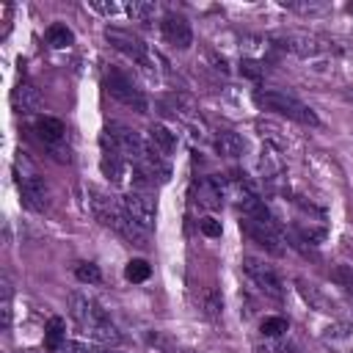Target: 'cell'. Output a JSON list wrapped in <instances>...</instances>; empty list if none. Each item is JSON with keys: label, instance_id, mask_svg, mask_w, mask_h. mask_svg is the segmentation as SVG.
<instances>
[{"label": "cell", "instance_id": "33", "mask_svg": "<svg viewBox=\"0 0 353 353\" xmlns=\"http://www.w3.org/2000/svg\"><path fill=\"white\" fill-rule=\"evenodd\" d=\"M345 99H347V102L353 105V88H347V91H345Z\"/></svg>", "mask_w": 353, "mask_h": 353}, {"label": "cell", "instance_id": "13", "mask_svg": "<svg viewBox=\"0 0 353 353\" xmlns=\"http://www.w3.org/2000/svg\"><path fill=\"white\" fill-rule=\"evenodd\" d=\"M223 199H226L223 182L215 179V176H201V179L196 182V188H193V201H196V207H201V210H218V207L223 204Z\"/></svg>", "mask_w": 353, "mask_h": 353}, {"label": "cell", "instance_id": "17", "mask_svg": "<svg viewBox=\"0 0 353 353\" xmlns=\"http://www.w3.org/2000/svg\"><path fill=\"white\" fill-rule=\"evenodd\" d=\"M11 102H14V108L19 113H36L41 108V94H39V88L33 83L22 80V83H17V88L11 94Z\"/></svg>", "mask_w": 353, "mask_h": 353}, {"label": "cell", "instance_id": "1", "mask_svg": "<svg viewBox=\"0 0 353 353\" xmlns=\"http://www.w3.org/2000/svg\"><path fill=\"white\" fill-rule=\"evenodd\" d=\"M69 312H72L74 323L80 325V331H83L88 339L102 342V345H119V342H121V334H119V328L110 323L108 312H105L97 301H91L88 295H77V292H74V295L69 298Z\"/></svg>", "mask_w": 353, "mask_h": 353}, {"label": "cell", "instance_id": "25", "mask_svg": "<svg viewBox=\"0 0 353 353\" xmlns=\"http://www.w3.org/2000/svg\"><path fill=\"white\" fill-rule=\"evenodd\" d=\"M149 273H152V268H149V262H146V259H130V262H127V268H124L127 281H146V279H149Z\"/></svg>", "mask_w": 353, "mask_h": 353}, {"label": "cell", "instance_id": "10", "mask_svg": "<svg viewBox=\"0 0 353 353\" xmlns=\"http://www.w3.org/2000/svg\"><path fill=\"white\" fill-rule=\"evenodd\" d=\"M121 204L127 210V215L143 229V232H152L154 229V221H157V207H154V199L141 193V190H130L121 196Z\"/></svg>", "mask_w": 353, "mask_h": 353}, {"label": "cell", "instance_id": "4", "mask_svg": "<svg viewBox=\"0 0 353 353\" xmlns=\"http://www.w3.org/2000/svg\"><path fill=\"white\" fill-rule=\"evenodd\" d=\"M17 185H19L22 204L28 210L44 212L50 207V188H47V182L39 176V171L33 168V163L25 154L17 157Z\"/></svg>", "mask_w": 353, "mask_h": 353}, {"label": "cell", "instance_id": "6", "mask_svg": "<svg viewBox=\"0 0 353 353\" xmlns=\"http://www.w3.org/2000/svg\"><path fill=\"white\" fill-rule=\"evenodd\" d=\"M105 91H108L116 102L132 108L135 113H146V110H149V99H146L143 91L132 83V77H127L121 69H108V72H105Z\"/></svg>", "mask_w": 353, "mask_h": 353}, {"label": "cell", "instance_id": "3", "mask_svg": "<svg viewBox=\"0 0 353 353\" xmlns=\"http://www.w3.org/2000/svg\"><path fill=\"white\" fill-rule=\"evenodd\" d=\"M254 102L262 110H273V113L287 116V119H292L298 124H306V127H317L320 124L317 113L306 102H301L298 97H292L287 91H279V88H256L254 91Z\"/></svg>", "mask_w": 353, "mask_h": 353}, {"label": "cell", "instance_id": "23", "mask_svg": "<svg viewBox=\"0 0 353 353\" xmlns=\"http://www.w3.org/2000/svg\"><path fill=\"white\" fill-rule=\"evenodd\" d=\"M11 298H14L11 281H8V276H3V284H0V312H3V328L6 331L11 328Z\"/></svg>", "mask_w": 353, "mask_h": 353}, {"label": "cell", "instance_id": "5", "mask_svg": "<svg viewBox=\"0 0 353 353\" xmlns=\"http://www.w3.org/2000/svg\"><path fill=\"white\" fill-rule=\"evenodd\" d=\"M102 143H105V149L119 152V154L127 157L130 163H138V160L149 152V141H143L135 130H130V127H124V124H119V121H110V124L105 127Z\"/></svg>", "mask_w": 353, "mask_h": 353}, {"label": "cell", "instance_id": "15", "mask_svg": "<svg viewBox=\"0 0 353 353\" xmlns=\"http://www.w3.org/2000/svg\"><path fill=\"white\" fill-rule=\"evenodd\" d=\"M320 339L331 353H353V325H347V323L328 325Z\"/></svg>", "mask_w": 353, "mask_h": 353}, {"label": "cell", "instance_id": "21", "mask_svg": "<svg viewBox=\"0 0 353 353\" xmlns=\"http://www.w3.org/2000/svg\"><path fill=\"white\" fill-rule=\"evenodd\" d=\"M72 41H74V33H72L66 25L55 22V25L47 28V44H50V47H58V50H61V47H69Z\"/></svg>", "mask_w": 353, "mask_h": 353}, {"label": "cell", "instance_id": "18", "mask_svg": "<svg viewBox=\"0 0 353 353\" xmlns=\"http://www.w3.org/2000/svg\"><path fill=\"white\" fill-rule=\"evenodd\" d=\"M215 149H218V154L221 157H243V152H245V138L243 135H237L234 130H221L218 135H215Z\"/></svg>", "mask_w": 353, "mask_h": 353}, {"label": "cell", "instance_id": "11", "mask_svg": "<svg viewBox=\"0 0 353 353\" xmlns=\"http://www.w3.org/2000/svg\"><path fill=\"white\" fill-rule=\"evenodd\" d=\"M160 30H163V39L168 44H174L176 50H188L193 44V30H190V22L182 17V14H165L160 19Z\"/></svg>", "mask_w": 353, "mask_h": 353}, {"label": "cell", "instance_id": "22", "mask_svg": "<svg viewBox=\"0 0 353 353\" xmlns=\"http://www.w3.org/2000/svg\"><path fill=\"white\" fill-rule=\"evenodd\" d=\"M259 331H262L265 339H281V336H287L290 323L284 317H265L262 325H259Z\"/></svg>", "mask_w": 353, "mask_h": 353}, {"label": "cell", "instance_id": "32", "mask_svg": "<svg viewBox=\"0 0 353 353\" xmlns=\"http://www.w3.org/2000/svg\"><path fill=\"white\" fill-rule=\"evenodd\" d=\"M259 63H254V61H243V72L248 74V77H259L262 74V69H256Z\"/></svg>", "mask_w": 353, "mask_h": 353}, {"label": "cell", "instance_id": "27", "mask_svg": "<svg viewBox=\"0 0 353 353\" xmlns=\"http://www.w3.org/2000/svg\"><path fill=\"white\" fill-rule=\"evenodd\" d=\"M124 11H127L132 19L143 22V19H149V17H154V14H157V6H154V3H127V6H124Z\"/></svg>", "mask_w": 353, "mask_h": 353}, {"label": "cell", "instance_id": "28", "mask_svg": "<svg viewBox=\"0 0 353 353\" xmlns=\"http://www.w3.org/2000/svg\"><path fill=\"white\" fill-rule=\"evenodd\" d=\"M74 276H77L80 281H85V284H99V281H102L99 268H97V265H91V262H80V265L74 268Z\"/></svg>", "mask_w": 353, "mask_h": 353}, {"label": "cell", "instance_id": "34", "mask_svg": "<svg viewBox=\"0 0 353 353\" xmlns=\"http://www.w3.org/2000/svg\"><path fill=\"white\" fill-rule=\"evenodd\" d=\"M347 11H350V14H353V3H350V6H347Z\"/></svg>", "mask_w": 353, "mask_h": 353}, {"label": "cell", "instance_id": "9", "mask_svg": "<svg viewBox=\"0 0 353 353\" xmlns=\"http://www.w3.org/2000/svg\"><path fill=\"white\" fill-rule=\"evenodd\" d=\"M240 229L254 240V243H259L265 251H270V254H284V240H281V234H279V229H276V223L273 221H256V218H240Z\"/></svg>", "mask_w": 353, "mask_h": 353}, {"label": "cell", "instance_id": "24", "mask_svg": "<svg viewBox=\"0 0 353 353\" xmlns=\"http://www.w3.org/2000/svg\"><path fill=\"white\" fill-rule=\"evenodd\" d=\"M259 168H262V174H265L268 179H276V176H281L284 163H281V157H279L276 152H270V149H268V154L259 160Z\"/></svg>", "mask_w": 353, "mask_h": 353}, {"label": "cell", "instance_id": "26", "mask_svg": "<svg viewBox=\"0 0 353 353\" xmlns=\"http://www.w3.org/2000/svg\"><path fill=\"white\" fill-rule=\"evenodd\" d=\"M201 306H204V314H207L210 320L221 317V312H223V301H221V295H218L215 290H204V295H201Z\"/></svg>", "mask_w": 353, "mask_h": 353}, {"label": "cell", "instance_id": "2", "mask_svg": "<svg viewBox=\"0 0 353 353\" xmlns=\"http://www.w3.org/2000/svg\"><path fill=\"white\" fill-rule=\"evenodd\" d=\"M91 207H94V215L105 223V226H110L116 234H121L124 240H130L132 245H146V234L149 232H143L130 215H127V210H124V204H121V199L116 201V199H110V196H105V193H99V190H91Z\"/></svg>", "mask_w": 353, "mask_h": 353}, {"label": "cell", "instance_id": "31", "mask_svg": "<svg viewBox=\"0 0 353 353\" xmlns=\"http://www.w3.org/2000/svg\"><path fill=\"white\" fill-rule=\"evenodd\" d=\"M94 11H102V14H119L124 11V6H116V3H91Z\"/></svg>", "mask_w": 353, "mask_h": 353}, {"label": "cell", "instance_id": "29", "mask_svg": "<svg viewBox=\"0 0 353 353\" xmlns=\"http://www.w3.org/2000/svg\"><path fill=\"white\" fill-rule=\"evenodd\" d=\"M256 350H259V353H298L295 345H284V336H281V339H268V342L259 345Z\"/></svg>", "mask_w": 353, "mask_h": 353}, {"label": "cell", "instance_id": "7", "mask_svg": "<svg viewBox=\"0 0 353 353\" xmlns=\"http://www.w3.org/2000/svg\"><path fill=\"white\" fill-rule=\"evenodd\" d=\"M105 39H108L121 55H127L132 63H138V66H143V69H154L157 55H154V52L149 50V44H143L135 33L121 30V28H108V30H105Z\"/></svg>", "mask_w": 353, "mask_h": 353}, {"label": "cell", "instance_id": "20", "mask_svg": "<svg viewBox=\"0 0 353 353\" xmlns=\"http://www.w3.org/2000/svg\"><path fill=\"white\" fill-rule=\"evenodd\" d=\"M66 345V323L61 317H50L47 328H44V347L47 350H58Z\"/></svg>", "mask_w": 353, "mask_h": 353}, {"label": "cell", "instance_id": "19", "mask_svg": "<svg viewBox=\"0 0 353 353\" xmlns=\"http://www.w3.org/2000/svg\"><path fill=\"white\" fill-rule=\"evenodd\" d=\"M149 143H152L163 157H168V154L176 152V132H171L165 124H152V127H149Z\"/></svg>", "mask_w": 353, "mask_h": 353}, {"label": "cell", "instance_id": "30", "mask_svg": "<svg viewBox=\"0 0 353 353\" xmlns=\"http://www.w3.org/2000/svg\"><path fill=\"white\" fill-rule=\"evenodd\" d=\"M199 229L207 237H221V221H215V218H201L199 221Z\"/></svg>", "mask_w": 353, "mask_h": 353}, {"label": "cell", "instance_id": "8", "mask_svg": "<svg viewBox=\"0 0 353 353\" xmlns=\"http://www.w3.org/2000/svg\"><path fill=\"white\" fill-rule=\"evenodd\" d=\"M243 270H245V276L256 284V290H259L262 295H268V298H273V301H281V298H284V284H281L279 273H276L270 265H265V262L256 259V256H245V259H243Z\"/></svg>", "mask_w": 353, "mask_h": 353}, {"label": "cell", "instance_id": "12", "mask_svg": "<svg viewBox=\"0 0 353 353\" xmlns=\"http://www.w3.org/2000/svg\"><path fill=\"white\" fill-rule=\"evenodd\" d=\"M36 135L58 154V160H66V163H69V154L61 152V143H63V138H66V127H63L61 119H52V116L36 119Z\"/></svg>", "mask_w": 353, "mask_h": 353}, {"label": "cell", "instance_id": "16", "mask_svg": "<svg viewBox=\"0 0 353 353\" xmlns=\"http://www.w3.org/2000/svg\"><path fill=\"white\" fill-rule=\"evenodd\" d=\"M99 168H102V174H105L110 182L121 185V182H127V174H130L132 163H130L127 157H121L119 152L105 149V154H102V160H99Z\"/></svg>", "mask_w": 353, "mask_h": 353}, {"label": "cell", "instance_id": "14", "mask_svg": "<svg viewBox=\"0 0 353 353\" xmlns=\"http://www.w3.org/2000/svg\"><path fill=\"white\" fill-rule=\"evenodd\" d=\"M284 47H287V50H292V52H295V55H301V58L323 55V52H328V50H331V44H328L325 39L312 36V33H292V36H287V39H284Z\"/></svg>", "mask_w": 353, "mask_h": 353}, {"label": "cell", "instance_id": "35", "mask_svg": "<svg viewBox=\"0 0 353 353\" xmlns=\"http://www.w3.org/2000/svg\"><path fill=\"white\" fill-rule=\"evenodd\" d=\"M97 353H110V350H97Z\"/></svg>", "mask_w": 353, "mask_h": 353}]
</instances>
